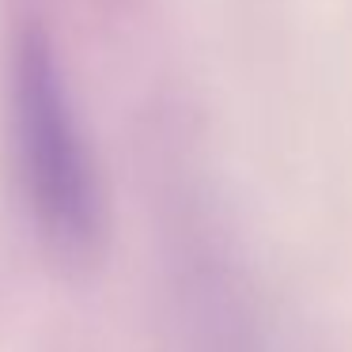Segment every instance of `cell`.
Here are the masks:
<instances>
[{"instance_id": "obj_1", "label": "cell", "mask_w": 352, "mask_h": 352, "mask_svg": "<svg viewBox=\"0 0 352 352\" xmlns=\"http://www.w3.org/2000/svg\"><path fill=\"white\" fill-rule=\"evenodd\" d=\"M8 144L38 246L72 273L95 265L107 239L99 170L57 50L38 23H27L8 50Z\"/></svg>"}]
</instances>
